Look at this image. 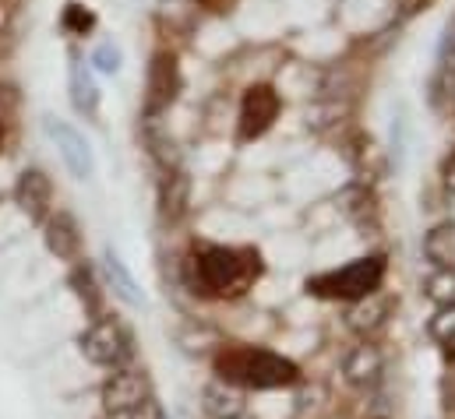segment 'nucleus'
Here are the masks:
<instances>
[{
	"instance_id": "3",
	"label": "nucleus",
	"mask_w": 455,
	"mask_h": 419,
	"mask_svg": "<svg viewBox=\"0 0 455 419\" xmlns=\"http://www.w3.org/2000/svg\"><path fill=\"white\" fill-rule=\"evenodd\" d=\"M385 272H388L385 254H367V257H356V261H349L342 268H332V272H322V275L307 279V293L322 296V300L356 304V300L374 296L385 286Z\"/></svg>"
},
{
	"instance_id": "9",
	"label": "nucleus",
	"mask_w": 455,
	"mask_h": 419,
	"mask_svg": "<svg viewBox=\"0 0 455 419\" xmlns=\"http://www.w3.org/2000/svg\"><path fill=\"white\" fill-rule=\"evenodd\" d=\"M275 116H279V96L268 85H254V89H247V96L240 103V134L243 138L265 134Z\"/></svg>"
},
{
	"instance_id": "23",
	"label": "nucleus",
	"mask_w": 455,
	"mask_h": 419,
	"mask_svg": "<svg viewBox=\"0 0 455 419\" xmlns=\"http://www.w3.org/2000/svg\"><path fill=\"white\" fill-rule=\"evenodd\" d=\"M64 21H68V28H78V32H85V28L92 25V14H89V11H82L78 4H71V7H68V18H64Z\"/></svg>"
},
{
	"instance_id": "14",
	"label": "nucleus",
	"mask_w": 455,
	"mask_h": 419,
	"mask_svg": "<svg viewBox=\"0 0 455 419\" xmlns=\"http://www.w3.org/2000/svg\"><path fill=\"white\" fill-rule=\"evenodd\" d=\"M385 320H388V300H381L378 293L346 307V328H349V331H356V335H363V338H367V335H374Z\"/></svg>"
},
{
	"instance_id": "11",
	"label": "nucleus",
	"mask_w": 455,
	"mask_h": 419,
	"mask_svg": "<svg viewBox=\"0 0 455 419\" xmlns=\"http://www.w3.org/2000/svg\"><path fill=\"white\" fill-rule=\"evenodd\" d=\"M43 240L57 261H78V254H82V233H78V222L71 211L50 215L43 225Z\"/></svg>"
},
{
	"instance_id": "4",
	"label": "nucleus",
	"mask_w": 455,
	"mask_h": 419,
	"mask_svg": "<svg viewBox=\"0 0 455 419\" xmlns=\"http://www.w3.org/2000/svg\"><path fill=\"white\" fill-rule=\"evenodd\" d=\"M78 349L89 363L96 367H107V370H120V367H131L134 360V338L131 331L116 320V317H100L85 328V335L78 338Z\"/></svg>"
},
{
	"instance_id": "13",
	"label": "nucleus",
	"mask_w": 455,
	"mask_h": 419,
	"mask_svg": "<svg viewBox=\"0 0 455 419\" xmlns=\"http://www.w3.org/2000/svg\"><path fill=\"white\" fill-rule=\"evenodd\" d=\"M103 279H107V286L114 289L116 300H124L127 307H141V304H145V296H141V289H138L131 268L120 261V254H116L114 247L103 250Z\"/></svg>"
},
{
	"instance_id": "7",
	"label": "nucleus",
	"mask_w": 455,
	"mask_h": 419,
	"mask_svg": "<svg viewBox=\"0 0 455 419\" xmlns=\"http://www.w3.org/2000/svg\"><path fill=\"white\" fill-rule=\"evenodd\" d=\"M381 374H385V356H381V349L374 345V342H360V345H353L346 356H342V381L349 384V388H356V391H371L378 381H381Z\"/></svg>"
},
{
	"instance_id": "20",
	"label": "nucleus",
	"mask_w": 455,
	"mask_h": 419,
	"mask_svg": "<svg viewBox=\"0 0 455 419\" xmlns=\"http://www.w3.org/2000/svg\"><path fill=\"white\" fill-rule=\"evenodd\" d=\"M427 335L438 345H455V307H442L438 314L427 320Z\"/></svg>"
},
{
	"instance_id": "10",
	"label": "nucleus",
	"mask_w": 455,
	"mask_h": 419,
	"mask_svg": "<svg viewBox=\"0 0 455 419\" xmlns=\"http://www.w3.org/2000/svg\"><path fill=\"white\" fill-rule=\"evenodd\" d=\"M53 202V187L50 177L43 170H25L14 184V205L25 211L32 222H46V211Z\"/></svg>"
},
{
	"instance_id": "18",
	"label": "nucleus",
	"mask_w": 455,
	"mask_h": 419,
	"mask_svg": "<svg viewBox=\"0 0 455 419\" xmlns=\"http://www.w3.org/2000/svg\"><path fill=\"white\" fill-rule=\"evenodd\" d=\"M71 289H75V296L82 300L85 314L92 317V320H100V317H103V289H100V282H96L92 268L78 265V268L71 272Z\"/></svg>"
},
{
	"instance_id": "6",
	"label": "nucleus",
	"mask_w": 455,
	"mask_h": 419,
	"mask_svg": "<svg viewBox=\"0 0 455 419\" xmlns=\"http://www.w3.org/2000/svg\"><path fill=\"white\" fill-rule=\"evenodd\" d=\"M145 395H148L145 374L134 370V367H120V370H110V377L103 381L100 402H103V413L107 416H127Z\"/></svg>"
},
{
	"instance_id": "15",
	"label": "nucleus",
	"mask_w": 455,
	"mask_h": 419,
	"mask_svg": "<svg viewBox=\"0 0 455 419\" xmlns=\"http://www.w3.org/2000/svg\"><path fill=\"white\" fill-rule=\"evenodd\" d=\"M424 257H427L435 268H452V261H455V225L452 222H442V225H435V229L424 236Z\"/></svg>"
},
{
	"instance_id": "12",
	"label": "nucleus",
	"mask_w": 455,
	"mask_h": 419,
	"mask_svg": "<svg viewBox=\"0 0 455 419\" xmlns=\"http://www.w3.org/2000/svg\"><path fill=\"white\" fill-rule=\"evenodd\" d=\"M202 413L205 419H240L247 416V391L227 381H209L202 388Z\"/></svg>"
},
{
	"instance_id": "17",
	"label": "nucleus",
	"mask_w": 455,
	"mask_h": 419,
	"mask_svg": "<svg viewBox=\"0 0 455 419\" xmlns=\"http://www.w3.org/2000/svg\"><path fill=\"white\" fill-rule=\"evenodd\" d=\"M188 202H191V180L177 170L163 180V191H159V205H163V215L170 222H177L184 211H188Z\"/></svg>"
},
{
	"instance_id": "16",
	"label": "nucleus",
	"mask_w": 455,
	"mask_h": 419,
	"mask_svg": "<svg viewBox=\"0 0 455 419\" xmlns=\"http://www.w3.org/2000/svg\"><path fill=\"white\" fill-rule=\"evenodd\" d=\"M71 103H75L78 113H85V116H96L100 113V89H96L89 67L78 64V60L71 64Z\"/></svg>"
},
{
	"instance_id": "2",
	"label": "nucleus",
	"mask_w": 455,
	"mask_h": 419,
	"mask_svg": "<svg viewBox=\"0 0 455 419\" xmlns=\"http://www.w3.org/2000/svg\"><path fill=\"white\" fill-rule=\"evenodd\" d=\"M212 370L216 381H227L240 391H279L300 381V367L290 356L243 342H227L212 356Z\"/></svg>"
},
{
	"instance_id": "8",
	"label": "nucleus",
	"mask_w": 455,
	"mask_h": 419,
	"mask_svg": "<svg viewBox=\"0 0 455 419\" xmlns=\"http://www.w3.org/2000/svg\"><path fill=\"white\" fill-rule=\"evenodd\" d=\"M177 89H180L177 57H173V53H156L152 64H148V96H145L148 116L163 113L166 106L173 103V99H177Z\"/></svg>"
},
{
	"instance_id": "21",
	"label": "nucleus",
	"mask_w": 455,
	"mask_h": 419,
	"mask_svg": "<svg viewBox=\"0 0 455 419\" xmlns=\"http://www.w3.org/2000/svg\"><path fill=\"white\" fill-rule=\"evenodd\" d=\"M92 64H96V71H103V75H116V71H120V50H116L114 43H100V46L92 50Z\"/></svg>"
},
{
	"instance_id": "24",
	"label": "nucleus",
	"mask_w": 455,
	"mask_h": 419,
	"mask_svg": "<svg viewBox=\"0 0 455 419\" xmlns=\"http://www.w3.org/2000/svg\"><path fill=\"white\" fill-rule=\"evenodd\" d=\"M445 187H449V191H452V194H455V162H452V166H449V177H445Z\"/></svg>"
},
{
	"instance_id": "25",
	"label": "nucleus",
	"mask_w": 455,
	"mask_h": 419,
	"mask_svg": "<svg viewBox=\"0 0 455 419\" xmlns=\"http://www.w3.org/2000/svg\"><path fill=\"white\" fill-rule=\"evenodd\" d=\"M240 419H251V416H240Z\"/></svg>"
},
{
	"instance_id": "5",
	"label": "nucleus",
	"mask_w": 455,
	"mask_h": 419,
	"mask_svg": "<svg viewBox=\"0 0 455 419\" xmlns=\"http://www.w3.org/2000/svg\"><path fill=\"white\" fill-rule=\"evenodd\" d=\"M46 134L53 138V145H57V152H60V159H64V166L75 180H89L96 173L92 145L85 141V134L78 127H71L64 120H46Z\"/></svg>"
},
{
	"instance_id": "1",
	"label": "nucleus",
	"mask_w": 455,
	"mask_h": 419,
	"mask_svg": "<svg viewBox=\"0 0 455 419\" xmlns=\"http://www.w3.org/2000/svg\"><path fill=\"white\" fill-rule=\"evenodd\" d=\"M188 279L198 296L236 300L261 279V257L251 247H220L202 243L188 261Z\"/></svg>"
},
{
	"instance_id": "22",
	"label": "nucleus",
	"mask_w": 455,
	"mask_h": 419,
	"mask_svg": "<svg viewBox=\"0 0 455 419\" xmlns=\"http://www.w3.org/2000/svg\"><path fill=\"white\" fill-rule=\"evenodd\" d=\"M124 419H166V409H163V402L148 391V395H145V399H141V402H138V406H134Z\"/></svg>"
},
{
	"instance_id": "19",
	"label": "nucleus",
	"mask_w": 455,
	"mask_h": 419,
	"mask_svg": "<svg viewBox=\"0 0 455 419\" xmlns=\"http://www.w3.org/2000/svg\"><path fill=\"white\" fill-rule=\"evenodd\" d=\"M424 296L442 311V307H455V268H435L424 279Z\"/></svg>"
}]
</instances>
